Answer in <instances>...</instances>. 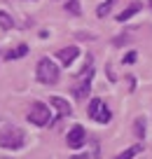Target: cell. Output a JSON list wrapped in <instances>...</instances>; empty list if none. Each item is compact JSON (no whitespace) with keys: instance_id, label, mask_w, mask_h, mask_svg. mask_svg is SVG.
<instances>
[{"instance_id":"cell-1","label":"cell","mask_w":152,"mask_h":159,"mask_svg":"<svg viewBox=\"0 0 152 159\" xmlns=\"http://www.w3.org/2000/svg\"><path fill=\"white\" fill-rule=\"evenodd\" d=\"M26 145V134L24 129H19V126H2L0 129V148H5V150H19Z\"/></svg>"},{"instance_id":"cell-2","label":"cell","mask_w":152,"mask_h":159,"mask_svg":"<svg viewBox=\"0 0 152 159\" xmlns=\"http://www.w3.org/2000/svg\"><path fill=\"white\" fill-rule=\"evenodd\" d=\"M35 77H38L40 84H56V82H59V66H56L52 59L42 56V59L38 61Z\"/></svg>"},{"instance_id":"cell-3","label":"cell","mask_w":152,"mask_h":159,"mask_svg":"<svg viewBox=\"0 0 152 159\" xmlns=\"http://www.w3.org/2000/svg\"><path fill=\"white\" fill-rule=\"evenodd\" d=\"M87 115H89L91 119H96L98 124H108L110 119H113V112H110V108L105 105L103 98H91V101H89Z\"/></svg>"},{"instance_id":"cell-4","label":"cell","mask_w":152,"mask_h":159,"mask_svg":"<svg viewBox=\"0 0 152 159\" xmlns=\"http://www.w3.org/2000/svg\"><path fill=\"white\" fill-rule=\"evenodd\" d=\"M28 122H33L35 126H47L52 122V112H49V105L42 101H35L28 110Z\"/></svg>"},{"instance_id":"cell-5","label":"cell","mask_w":152,"mask_h":159,"mask_svg":"<svg viewBox=\"0 0 152 159\" xmlns=\"http://www.w3.org/2000/svg\"><path fill=\"white\" fill-rule=\"evenodd\" d=\"M91 77H94V68L89 66V68L82 70L80 82H77V84H73V96L77 101H87V96L91 94Z\"/></svg>"},{"instance_id":"cell-6","label":"cell","mask_w":152,"mask_h":159,"mask_svg":"<svg viewBox=\"0 0 152 159\" xmlns=\"http://www.w3.org/2000/svg\"><path fill=\"white\" fill-rule=\"evenodd\" d=\"M66 143H68V148H73V150H80L84 143H87V131H84L80 124H75L73 129L68 131V136H66Z\"/></svg>"},{"instance_id":"cell-7","label":"cell","mask_w":152,"mask_h":159,"mask_svg":"<svg viewBox=\"0 0 152 159\" xmlns=\"http://www.w3.org/2000/svg\"><path fill=\"white\" fill-rule=\"evenodd\" d=\"M49 105L56 108V119H63V117H70V115H73V105L66 98H61V96H52V98H49Z\"/></svg>"},{"instance_id":"cell-8","label":"cell","mask_w":152,"mask_h":159,"mask_svg":"<svg viewBox=\"0 0 152 159\" xmlns=\"http://www.w3.org/2000/svg\"><path fill=\"white\" fill-rule=\"evenodd\" d=\"M77 56H80V49H77L75 45H70V47H63V49H59V52H56V59H59L61 63L66 66V68H68V66L73 63V61L77 59Z\"/></svg>"},{"instance_id":"cell-9","label":"cell","mask_w":152,"mask_h":159,"mask_svg":"<svg viewBox=\"0 0 152 159\" xmlns=\"http://www.w3.org/2000/svg\"><path fill=\"white\" fill-rule=\"evenodd\" d=\"M140 10H143V5H140V2H131V5H129L124 12H119V14H117V21H119V24H124V21H129L131 16H136Z\"/></svg>"},{"instance_id":"cell-10","label":"cell","mask_w":152,"mask_h":159,"mask_svg":"<svg viewBox=\"0 0 152 159\" xmlns=\"http://www.w3.org/2000/svg\"><path fill=\"white\" fill-rule=\"evenodd\" d=\"M145 131H147L145 117H136V119H133V136H136L138 140H143V138H145Z\"/></svg>"},{"instance_id":"cell-11","label":"cell","mask_w":152,"mask_h":159,"mask_svg":"<svg viewBox=\"0 0 152 159\" xmlns=\"http://www.w3.org/2000/svg\"><path fill=\"white\" fill-rule=\"evenodd\" d=\"M28 54V45H16L14 49H10L5 54V59L7 61H16V59H21V56H26Z\"/></svg>"},{"instance_id":"cell-12","label":"cell","mask_w":152,"mask_h":159,"mask_svg":"<svg viewBox=\"0 0 152 159\" xmlns=\"http://www.w3.org/2000/svg\"><path fill=\"white\" fill-rule=\"evenodd\" d=\"M113 5H115V0H105V2H101V5H98V10H96V16H98V19L108 16L110 10H113Z\"/></svg>"},{"instance_id":"cell-13","label":"cell","mask_w":152,"mask_h":159,"mask_svg":"<svg viewBox=\"0 0 152 159\" xmlns=\"http://www.w3.org/2000/svg\"><path fill=\"white\" fill-rule=\"evenodd\" d=\"M140 150H143L140 145H131V148H127L124 152H119V154H117L115 159H133V157H136L138 152H140Z\"/></svg>"},{"instance_id":"cell-14","label":"cell","mask_w":152,"mask_h":159,"mask_svg":"<svg viewBox=\"0 0 152 159\" xmlns=\"http://www.w3.org/2000/svg\"><path fill=\"white\" fill-rule=\"evenodd\" d=\"M66 12L80 16V14H82V10H80V0H66Z\"/></svg>"},{"instance_id":"cell-15","label":"cell","mask_w":152,"mask_h":159,"mask_svg":"<svg viewBox=\"0 0 152 159\" xmlns=\"http://www.w3.org/2000/svg\"><path fill=\"white\" fill-rule=\"evenodd\" d=\"M12 26H14V21H12V16L7 14V12H2V10H0V28H5V30H10Z\"/></svg>"},{"instance_id":"cell-16","label":"cell","mask_w":152,"mask_h":159,"mask_svg":"<svg viewBox=\"0 0 152 159\" xmlns=\"http://www.w3.org/2000/svg\"><path fill=\"white\" fill-rule=\"evenodd\" d=\"M136 59H138V54H136V52H129V54L124 56V61H122V63H124V66H131V63H136Z\"/></svg>"},{"instance_id":"cell-17","label":"cell","mask_w":152,"mask_h":159,"mask_svg":"<svg viewBox=\"0 0 152 159\" xmlns=\"http://www.w3.org/2000/svg\"><path fill=\"white\" fill-rule=\"evenodd\" d=\"M70 159H87V154H73Z\"/></svg>"},{"instance_id":"cell-18","label":"cell","mask_w":152,"mask_h":159,"mask_svg":"<svg viewBox=\"0 0 152 159\" xmlns=\"http://www.w3.org/2000/svg\"><path fill=\"white\" fill-rule=\"evenodd\" d=\"M147 5H150V7H152V0H147Z\"/></svg>"}]
</instances>
